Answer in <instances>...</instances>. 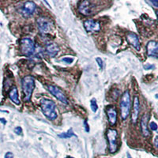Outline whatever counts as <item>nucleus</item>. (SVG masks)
<instances>
[{"label":"nucleus","instance_id":"obj_21","mask_svg":"<svg viewBox=\"0 0 158 158\" xmlns=\"http://www.w3.org/2000/svg\"><path fill=\"white\" fill-rule=\"evenodd\" d=\"M149 129L151 130H153V131H155V130H157L158 128L157 127V124L155 122H151L150 123H149Z\"/></svg>","mask_w":158,"mask_h":158},{"label":"nucleus","instance_id":"obj_16","mask_svg":"<svg viewBox=\"0 0 158 158\" xmlns=\"http://www.w3.org/2000/svg\"><path fill=\"white\" fill-rule=\"evenodd\" d=\"M46 51L48 54V55L50 57H55L58 54V52L59 51V48L58 47V45L55 43H48L46 45Z\"/></svg>","mask_w":158,"mask_h":158},{"label":"nucleus","instance_id":"obj_32","mask_svg":"<svg viewBox=\"0 0 158 158\" xmlns=\"http://www.w3.org/2000/svg\"><path fill=\"white\" fill-rule=\"evenodd\" d=\"M67 158H73V157H67Z\"/></svg>","mask_w":158,"mask_h":158},{"label":"nucleus","instance_id":"obj_9","mask_svg":"<svg viewBox=\"0 0 158 158\" xmlns=\"http://www.w3.org/2000/svg\"><path fill=\"white\" fill-rule=\"evenodd\" d=\"M85 29L87 33H96L101 30V25L93 19H88L84 22Z\"/></svg>","mask_w":158,"mask_h":158},{"label":"nucleus","instance_id":"obj_3","mask_svg":"<svg viewBox=\"0 0 158 158\" xmlns=\"http://www.w3.org/2000/svg\"><path fill=\"white\" fill-rule=\"evenodd\" d=\"M130 96L128 90L122 93L121 101H120V115L122 120H126L130 115Z\"/></svg>","mask_w":158,"mask_h":158},{"label":"nucleus","instance_id":"obj_13","mask_svg":"<svg viewBox=\"0 0 158 158\" xmlns=\"http://www.w3.org/2000/svg\"><path fill=\"white\" fill-rule=\"evenodd\" d=\"M146 51L149 56L158 57V42L154 41H149L146 45Z\"/></svg>","mask_w":158,"mask_h":158},{"label":"nucleus","instance_id":"obj_19","mask_svg":"<svg viewBox=\"0 0 158 158\" xmlns=\"http://www.w3.org/2000/svg\"><path fill=\"white\" fill-rule=\"evenodd\" d=\"M90 108L93 112H96V111L98 110V105H97V103H96L95 98H93L90 101Z\"/></svg>","mask_w":158,"mask_h":158},{"label":"nucleus","instance_id":"obj_15","mask_svg":"<svg viewBox=\"0 0 158 158\" xmlns=\"http://www.w3.org/2000/svg\"><path fill=\"white\" fill-rule=\"evenodd\" d=\"M149 119L148 114H145L142 115L141 120V130L142 135L145 137H149L150 135V132L148 128V121Z\"/></svg>","mask_w":158,"mask_h":158},{"label":"nucleus","instance_id":"obj_2","mask_svg":"<svg viewBox=\"0 0 158 158\" xmlns=\"http://www.w3.org/2000/svg\"><path fill=\"white\" fill-rule=\"evenodd\" d=\"M22 91L24 93L25 101H30L32 94L35 87V79L31 75L24 77L22 80Z\"/></svg>","mask_w":158,"mask_h":158},{"label":"nucleus","instance_id":"obj_29","mask_svg":"<svg viewBox=\"0 0 158 158\" xmlns=\"http://www.w3.org/2000/svg\"><path fill=\"white\" fill-rule=\"evenodd\" d=\"M0 122H2L3 124H6L7 123V120L4 119V118H0Z\"/></svg>","mask_w":158,"mask_h":158},{"label":"nucleus","instance_id":"obj_5","mask_svg":"<svg viewBox=\"0 0 158 158\" xmlns=\"http://www.w3.org/2000/svg\"><path fill=\"white\" fill-rule=\"evenodd\" d=\"M36 24L41 33H49L52 31L53 23L50 19L46 17H40L36 20Z\"/></svg>","mask_w":158,"mask_h":158},{"label":"nucleus","instance_id":"obj_14","mask_svg":"<svg viewBox=\"0 0 158 158\" xmlns=\"http://www.w3.org/2000/svg\"><path fill=\"white\" fill-rule=\"evenodd\" d=\"M106 112L108 118V122L111 126H114L117 121V112L114 106H108L106 109Z\"/></svg>","mask_w":158,"mask_h":158},{"label":"nucleus","instance_id":"obj_23","mask_svg":"<svg viewBox=\"0 0 158 158\" xmlns=\"http://www.w3.org/2000/svg\"><path fill=\"white\" fill-rule=\"evenodd\" d=\"M14 132L17 134H18V135H21V134H22V127H17L14 129Z\"/></svg>","mask_w":158,"mask_h":158},{"label":"nucleus","instance_id":"obj_17","mask_svg":"<svg viewBox=\"0 0 158 158\" xmlns=\"http://www.w3.org/2000/svg\"><path fill=\"white\" fill-rule=\"evenodd\" d=\"M9 97L11 101L17 105L20 104V101L18 98V91L16 86H13L9 92Z\"/></svg>","mask_w":158,"mask_h":158},{"label":"nucleus","instance_id":"obj_11","mask_svg":"<svg viewBox=\"0 0 158 158\" xmlns=\"http://www.w3.org/2000/svg\"><path fill=\"white\" fill-rule=\"evenodd\" d=\"M131 113V122L133 124H136L138 121V118L139 115V110H140V104H139V99L138 96H134V101H133V107H132Z\"/></svg>","mask_w":158,"mask_h":158},{"label":"nucleus","instance_id":"obj_10","mask_svg":"<svg viewBox=\"0 0 158 158\" xmlns=\"http://www.w3.org/2000/svg\"><path fill=\"white\" fill-rule=\"evenodd\" d=\"M78 11L84 16H89L92 14V3L87 0L80 2L78 5Z\"/></svg>","mask_w":158,"mask_h":158},{"label":"nucleus","instance_id":"obj_12","mask_svg":"<svg viewBox=\"0 0 158 158\" xmlns=\"http://www.w3.org/2000/svg\"><path fill=\"white\" fill-rule=\"evenodd\" d=\"M127 40L128 41V43L130 45L136 49L137 51H140L141 49V44H140V41H139V38L138 35L134 33H128L127 35Z\"/></svg>","mask_w":158,"mask_h":158},{"label":"nucleus","instance_id":"obj_22","mask_svg":"<svg viewBox=\"0 0 158 158\" xmlns=\"http://www.w3.org/2000/svg\"><path fill=\"white\" fill-rule=\"evenodd\" d=\"M62 62H65L67 64H70L72 62H73V59L72 58H69V57H65L62 58Z\"/></svg>","mask_w":158,"mask_h":158},{"label":"nucleus","instance_id":"obj_6","mask_svg":"<svg viewBox=\"0 0 158 158\" xmlns=\"http://www.w3.org/2000/svg\"><path fill=\"white\" fill-rule=\"evenodd\" d=\"M107 138L108 141V149L111 153H115L117 151L118 133L114 129H108L107 130Z\"/></svg>","mask_w":158,"mask_h":158},{"label":"nucleus","instance_id":"obj_25","mask_svg":"<svg viewBox=\"0 0 158 158\" xmlns=\"http://www.w3.org/2000/svg\"><path fill=\"white\" fill-rule=\"evenodd\" d=\"M5 158H14V154H13L11 152H7V153L5 154Z\"/></svg>","mask_w":158,"mask_h":158},{"label":"nucleus","instance_id":"obj_28","mask_svg":"<svg viewBox=\"0 0 158 158\" xmlns=\"http://www.w3.org/2000/svg\"><path fill=\"white\" fill-rule=\"evenodd\" d=\"M154 146H155L156 148L158 149V136L155 137V138H154Z\"/></svg>","mask_w":158,"mask_h":158},{"label":"nucleus","instance_id":"obj_7","mask_svg":"<svg viewBox=\"0 0 158 158\" xmlns=\"http://www.w3.org/2000/svg\"><path fill=\"white\" fill-rule=\"evenodd\" d=\"M48 90L50 92L51 94H52L53 96H55L57 100H59L60 102H62L64 104H68V100H67V96H66L64 93L62 92V90H61L59 87L52 86V85H49V86H48Z\"/></svg>","mask_w":158,"mask_h":158},{"label":"nucleus","instance_id":"obj_30","mask_svg":"<svg viewBox=\"0 0 158 158\" xmlns=\"http://www.w3.org/2000/svg\"><path fill=\"white\" fill-rule=\"evenodd\" d=\"M127 158H132V157L130 156V154L129 153H127Z\"/></svg>","mask_w":158,"mask_h":158},{"label":"nucleus","instance_id":"obj_1","mask_svg":"<svg viewBox=\"0 0 158 158\" xmlns=\"http://www.w3.org/2000/svg\"><path fill=\"white\" fill-rule=\"evenodd\" d=\"M41 108L43 115L50 120H55L58 117L56 105L51 100L43 98L41 101Z\"/></svg>","mask_w":158,"mask_h":158},{"label":"nucleus","instance_id":"obj_20","mask_svg":"<svg viewBox=\"0 0 158 158\" xmlns=\"http://www.w3.org/2000/svg\"><path fill=\"white\" fill-rule=\"evenodd\" d=\"M96 63L98 64L99 67H100V69L103 70V68H104L103 60L101 59L100 57H97V58H96Z\"/></svg>","mask_w":158,"mask_h":158},{"label":"nucleus","instance_id":"obj_18","mask_svg":"<svg viewBox=\"0 0 158 158\" xmlns=\"http://www.w3.org/2000/svg\"><path fill=\"white\" fill-rule=\"evenodd\" d=\"M73 136H76V135L74 134L72 128L68 130L67 132H64V133H62L61 134H59V137L61 138H71Z\"/></svg>","mask_w":158,"mask_h":158},{"label":"nucleus","instance_id":"obj_4","mask_svg":"<svg viewBox=\"0 0 158 158\" xmlns=\"http://www.w3.org/2000/svg\"><path fill=\"white\" fill-rule=\"evenodd\" d=\"M20 50L22 55L28 57L32 56L36 51V47L33 41L28 37L22 38L20 41Z\"/></svg>","mask_w":158,"mask_h":158},{"label":"nucleus","instance_id":"obj_8","mask_svg":"<svg viewBox=\"0 0 158 158\" xmlns=\"http://www.w3.org/2000/svg\"><path fill=\"white\" fill-rule=\"evenodd\" d=\"M36 9V6L35 3L32 1H28L24 3V5L22 8V14L25 18L30 17L33 15Z\"/></svg>","mask_w":158,"mask_h":158},{"label":"nucleus","instance_id":"obj_24","mask_svg":"<svg viewBox=\"0 0 158 158\" xmlns=\"http://www.w3.org/2000/svg\"><path fill=\"white\" fill-rule=\"evenodd\" d=\"M153 68H154V66H153V65L149 64V63L144 65V69L146 70H152L153 69Z\"/></svg>","mask_w":158,"mask_h":158},{"label":"nucleus","instance_id":"obj_26","mask_svg":"<svg viewBox=\"0 0 158 158\" xmlns=\"http://www.w3.org/2000/svg\"><path fill=\"white\" fill-rule=\"evenodd\" d=\"M84 125H85V129H86V131L89 132V124H88V122H87L86 120V121L84 122Z\"/></svg>","mask_w":158,"mask_h":158},{"label":"nucleus","instance_id":"obj_31","mask_svg":"<svg viewBox=\"0 0 158 158\" xmlns=\"http://www.w3.org/2000/svg\"><path fill=\"white\" fill-rule=\"evenodd\" d=\"M156 14H157V20H158V10L156 12Z\"/></svg>","mask_w":158,"mask_h":158},{"label":"nucleus","instance_id":"obj_27","mask_svg":"<svg viewBox=\"0 0 158 158\" xmlns=\"http://www.w3.org/2000/svg\"><path fill=\"white\" fill-rule=\"evenodd\" d=\"M150 2L155 7H158V0H152Z\"/></svg>","mask_w":158,"mask_h":158}]
</instances>
